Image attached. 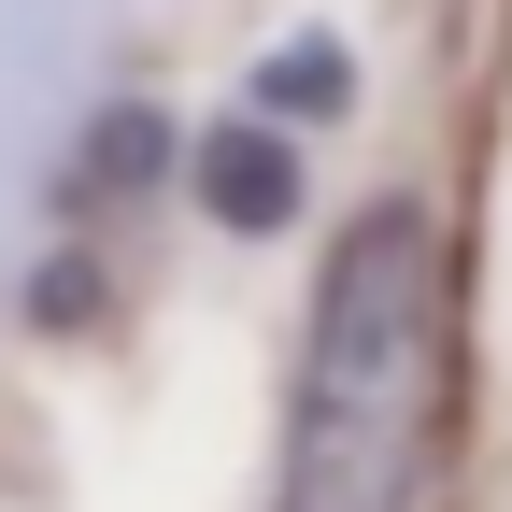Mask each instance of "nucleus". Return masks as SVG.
Segmentation results:
<instances>
[{
  "mask_svg": "<svg viewBox=\"0 0 512 512\" xmlns=\"http://www.w3.org/2000/svg\"><path fill=\"white\" fill-rule=\"evenodd\" d=\"M456 427V242L427 200H370L313 285L271 512H427Z\"/></svg>",
  "mask_w": 512,
  "mask_h": 512,
  "instance_id": "obj_1",
  "label": "nucleus"
},
{
  "mask_svg": "<svg viewBox=\"0 0 512 512\" xmlns=\"http://www.w3.org/2000/svg\"><path fill=\"white\" fill-rule=\"evenodd\" d=\"M214 200H228V214H256V200H285V157H256V143H228V157H214Z\"/></svg>",
  "mask_w": 512,
  "mask_h": 512,
  "instance_id": "obj_2",
  "label": "nucleus"
}]
</instances>
